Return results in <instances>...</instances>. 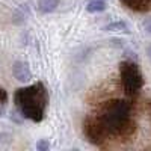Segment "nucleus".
Returning a JSON list of instances; mask_svg holds the SVG:
<instances>
[{"instance_id":"nucleus-12","label":"nucleus","mask_w":151,"mask_h":151,"mask_svg":"<svg viewBox=\"0 0 151 151\" xmlns=\"http://www.w3.org/2000/svg\"><path fill=\"white\" fill-rule=\"evenodd\" d=\"M144 30L151 36V18H150V20H147V21H144Z\"/></svg>"},{"instance_id":"nucleus-14","label":"nucleus","mask_w":151,"mask_h":151,"mask_svg":"<svg viewBox=\"0 0 151 151\" xmlns=\"http://www.w3.org/2000/svg\"><path fill=\"white\" fill-rule=\"evenodd\" d=\"M148 110H150V116H151V101H148Z\"/></svg>"},{"instance_id":"nucleus-10","label":"nucleus","mask_w":151,"mask_h":151,"mask_svg":"<svg viewBox=\"0 0 151 151\" xmlns=\"http://www.w3.org/2000/svg\"><path fill=\"white\" fill-rule=\"evenodd\" d=\"M48 148H50V144H48V141H45V139H41V141L36 142V150H38V151H47Z\"/></svg>"},{"instance_id":"nucleus-2","label":"nucleus","mask_w":151,"mask_h":151,"mask_svg":"<svg viewBox=\"0 0 151 151\" xmlns=\"http://www.w3.org/2000/svg\"><path fill=\"white\" fill-rule=\"evenodd\" d=\"M14 103L24 118L33 122H41L45 116V110L48 106L47 88L41 82L18 88L14 94Z\"/></svg>"},{"instance_id":"nucleus-5","label":"nucleus","mask_w":151,"mask_h":151,"mask_svg":"<svg viewBox=\"0 0 151 151\" xmlns=\"http://www.w3.org/2000/svg\"><path fill=\"white\" fill-rule=\"evenodd\" d=\"M12 76L21 83H27L32 79V71L27 62L23 60H15L14 65H12Z\"/></svg>"},{"instance_id":"nucleus-13","label":"nucleus","mask_w":151,"mask_h":151,"mask_svg":"<svg viewBox=\"0 0 151 151\" xmlns=\"http://www.w3.org/2000/svg\"><path fill=\"white\" fill-rule=\"evenodd\" d=\"M147 55H148V58L151 59V44H150V45L147 47Z\"/></svg>"},{"instance_id":"nucleus-4","label":"nucleus","mask_w":151,"mask_h":151,"mask_svg":"<svg viewBox=\"0 0 151 151\" xmlns=\"http://www.w3.org/2000/svg\"><path fill=\"white\" fill-rule=\"evenodd\" d=\"M83 134L86 137V141L92 144V145H103L106 137H107V132L104 130V127L101 125L98 118H92L88 116L83 121Z\"/></svg>"},{"instance_id":"nucleus-1","label":"nucleus","mask_w":151,"mask_h":151,"mask_svg":"<svg viewBox=\"0 0 151 151\" xmlns=\"http://www.w3.org/2000/svg\"><path fill=\"white\" fill-rule=\"evenodd\" d=\"M107 134L132 136L136 130V122L132 119V103L127 100H110L98 116Z\"/></svg>"},{"instance_id":"nucleus-3","label":"nucleus","mask_w":151,"mask_h":151,"mask_svg":"<svg viewBox=\"0 0 151 151\" xmlns=\"http://www.w3.org/2000/svg\"><path fill=\"white\" fill-rule=\"evenodd\" d=\"M119 77L122 89L129 97H136L144 88V76L134 62L122 60L119 64Z\"/></svg>"},{"instance_id":"nucleus-11","label":"nucleus","mask_w":151,"mask_h":151,"mask_svg":"<svg viewBox=\"0 0 151 151\" xmlns=\"http://www.w3.org/2000/svg\"><path fill=\"white\" fill-rule=\"evenodd\" d=\"M6 100H8V92H6L5 89H2V88H0V104L6 103Z\"/></svg>"},{"instance_id":"nucleus-7","label":"nucleus","mask_w":151,"mask_h":151,"mask_svg":"<svg viewBox=\"0 0 151 151\" xmlns=\"http://www.w3.org/2000/svg\"><path fill=\"white\" fill-rule=\"evenodd\" d=\"M104 32H118V33H130L132 29L129 26V23L125 21H112L103 27Z\"/></svg>"},{"instance_id":"nucleus-6","label":"nucleus","mask_w":151,"mask_h":151,"mask_svg":"<svg viewBox=\"0 0 151 151\" xmlns=\"http://www.w3.org/2000/svg\"><path fill=\"white\" fill-rule=\"evenodd\" d=\"M121 3L136 12H145L151 9V0H121Z\"/></svg>"},{"instance_id":"nucleus-8","label":"nucleus","mask_w":151,"mask_h":151,"mask_svg":"<svg viewBox=\"0 0 151 151\" xmlns=\"http://www.w3.org/2000/svg\"><path fill=\"white\" fill-rule=\"evenodd\" d=\"M59 6V0H38V11L41 14H52Z\"/></svg>"},{"instance_id":"nucleus-9","label":"nucleus","mask_w":151,"mask_h":151,"mask_svg":"<svg viewBox=\"0 0 151 151\" xmlns=\"http://www.w3.org/2000/svg\"><path fill=\"white\" fill-rule=\"evenodd\" d=\"M106 0H91L86 5V11L91 12V14H95V12H103L106 9Z\"/></svg>"}]
</instances>
